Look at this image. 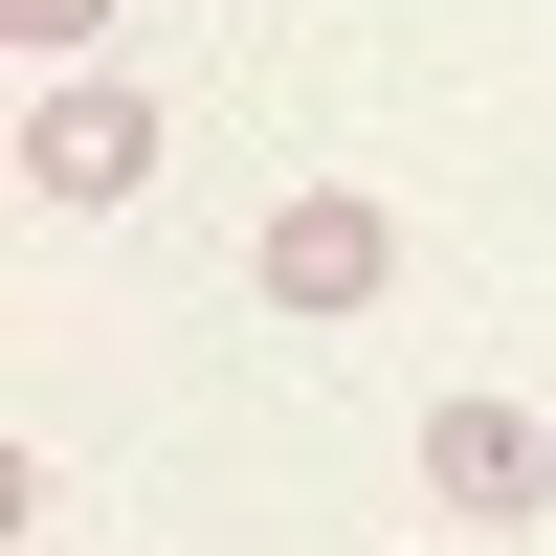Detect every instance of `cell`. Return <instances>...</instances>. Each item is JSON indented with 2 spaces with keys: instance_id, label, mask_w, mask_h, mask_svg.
Wrapping results in <instances>:
<instances>
[{
  "instance_id": "obj_2",
  "label": "cell",
  "mask_w": 556,
  "mask_h": 556,
  "mask_svg": "<svg viewBox=\"0 0 556 556\" xmlns=\"http://www.w3.org/2000/svg\"><path fill=\"white\" fill-rule=\"evenodd\" d=\"M245 290H267V312H379V290H401V223L356 201V178H290L267 245H245Z\"/></svg>"
},
{
  "instance_id": "obj_1",
  "label": "cell",
  "mask_w": 556,
  "mask_h": 556,
  "mask_svg": "<svg viewBox=\"0 0 556 556\" xmlns=\"http://www.w3.org/2000/svg\"><path fill=\"white\" fill-rule=\"evenodd\" d=\"M134 178H156V112H134L112 67H45V89H23V201H45V223H112Z\"/></svg>"
},
{
  "instance_id": "obj_5",
  "label": "cell",
  "mask_w": 556,
  "mask_h": 556,
  "mask_svg": "<svg viewBox=\"0 0 556 556\" xmlns=\"http://www.w3.org/2000/svg\"><path fill=\"white\" fill-rule=\"evenodd\" d=\"M401 556H445V534H401Z\"/></svg>"
},
{
  "instance_id": "obj_3",
  "label": "cell",
  "mask_w": 556,
  "mask_h": 556,
  "mask_svg": "<svg viewBox=\"0 0 556 556\" xmlns=\"http://www.w3.org/2000/svg\"><path fill=\"white\" fill-rule=\"evenodd\" d=\"M424 513L445 534H534L556 513V424L534 401H424Z\"/></svg>"
},
{
  "instance_id": "obj_4",
  "label": "cell",
  "mask_w": 556,
  "mask_h": 556,
  "mask_svg": "<svg viewBox=\"0 0 556 556\" xmlns=\"http://www.w3.org/2000/svg\"><path fill=\"white\" fill-rule=\"evenodd\" d=\"M0 45H23V67H89V45H112V0H0Z\"/></svg>"
}]
</instances>
